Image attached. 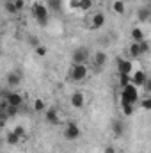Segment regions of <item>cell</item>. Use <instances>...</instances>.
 I'll return each instance as SVG.
<instances>
[{
	"mask_svg": "<svg viewBox=\"0 0 151 153\" xmlns=\"http://www.w3.org/2000/svg\"><path fill=\"white\" fill-rule=\"evenodd\" d=\"M139 89L141 87H137L133 82H130L126 87H123L121 89V105H124V103H130V105L139 103V100H141V91Z\"/></svg>",
	"mask_w": 151,
	"mask_h": 153,
	"instance_id": "obj_1",
	"label": "cell"
},
{
	"mask_svg": "<svg viewBox=\"0 0 151 153\" xmlns=\"http://www.w3.org/2000/svg\"><path fill=\"white\" fill-rule=\"evenodd\" d=\"M32 107H34V111H36V112H44V111H46V103H44V100H43V98H36Z\"/></svg>",
	"mask_w": 151,
	"mask_h": 153,
	"instance_id": "obj_21",
	"label": "cell"
},
{
	"mask_svg": "<svg viewBox=\"0 0 151 153\" xmlns=\"http://www.w3.org/2000/svg\"><path fill=\"white\" fill-rule=\"evenodd\" d=\"M4 96L7 98V102H9V105H13V107H21L23 105V96L18 93V91H7V93H4Z\"/></svg>",
	"mask_w": 151,
	"mask_h": 153,
	"instance_id": "obj_10",
	"label": "cell"
},
{
	"mask_svg": "<svg viewBox=\"0 0 151 153\" xmlns=\"http://www.w3.org/2000/svg\"><path fill=\"white\" fill-rule=\"evenodd\" d=\"M4 112H7V116H9V117H14V116L18 114V107L9 105V109H7V111H4Z\"/></svg>",
	"mask_w": 151,
	"mask_h": 153,
	"instance_id": "obj_29",
	"label": "cell"
},
{
	"mask_svg": "<svg viewBox=\"0 0 151 153\" xmlns=\"http://www.w3.org/2000/svg\"><path fill=\"white\" fill-rule=\"evenodd\" d=\"M87 76H89L87 64H71V68H70V78L73 82H84Z\"/></svg>",
	"mask_w": 151,
	"mask_h": 153,
	"instance_id": "obj_3",
	"label": "cell"
},
{
	"mask_svg": "<svg viewBox=\"0 0 151 153\" xmlns=\"http://www.w3.org/2000/svg\"><path fill=\"white\" fill-rule=\"evenodd\" d=\"M137 20L142 22V23H146V22H150L151 20V9L148 7V5H142V7L139 9V13H137Z\"/></svg>",
	"mask_w": 151,
	"mask_h": 153,
	"instance_id": "obj_14",
	"label": "cell"
},
{
	"mask_svg": "<svg viewBox=\"0 0 151 153\" xmlns=\"http://www.w3.org/2000/svg\"><path fill=\"white\" fill-rule=\"evenodd\" d=\"M139 105L144 109V111H151V96H144L139 100Z\"/></svg>",
	"mask_w": 151,
	"mask_h": 153,
	"instance_id": "obj_23",
	"label": "cell"
},
{
	"mask_svg": "<svg viewBox=\"0 0 151 153\" xmlns=\"http://www.w3.org/2000/svg\"><path fill=\"white\" fill-rule=\"evenodd\" d=\"M105 23H107V16H105L101 11H96V13L89 18V29H93V30H100Z\"/></svg>",
	"mask_w": 151,
	"mask_h": 153,
	"instance_id": "obj_6",
	"label": "cell"
},
{
	"mask_svg": "<svg viewBox=\"0 0 151 153\" xmlns=\"http://www.w3.org/2000/svg\"><path fill=\"white\" fill-rule=\"evenodd\" d=\"M29 45H30L32 48H38L41 43H39V39L36 38V36H30V38H29Z\"/></svg>",
	"mask_w": 151,
	"mask_h": 153,
	"instance_id": "obj_30",
	"label": "cell"
},
{
	"mask_svg": "<svg viewBox=\"0 0 151 153\" xmlns=\"http://www.w3.org/2000/svg\"><path fill=\"white\" fill-rule=\"evenodd\" d=\"M21 141H23V139H21L20 135H16V134H14L13 130H11V132H9L7 135H5V143H7L9 146H16V144H20Z\"/></svg>",
	"mask_w": 151,
	"mask_h": 153,
	"instance_id": "obj_16",
	"label": "cell"
},
{
	"mask_svg": "<svg viewBox=\"0 0 151 153\" xmlns=\"http://www.w3.org/2000/svg\"><path fill=\"white\" fill-rule=\"evenodd\" d=\"M20 82H21V76L18 75V73H11V75L7 76V84H9V87H18Z\"/></svg>",
	"mask_w": 151,
	"mask_h": 153,
	"instance_id": "obj_19",
	"label": "cell"
},
{
	"mask_svg": "<svg viewBox=\"0 0 151 153\" xmlns=\"http://www.w3.org/2000/svg\"><path fill=\"white\" fill-rule=\"evenodd\" d=\"M4 9H5L9 14H13V16H16V14L20 13V11L16 9V5H14V0H7V2L4 4Z\"/></svg>",
	"mask_w": 151,
	"mask_h": 153,
	"instance_id": "obj_20",
	"label": "cell"
},
{
	"mask_svg": "<svg viewBox=\"0 0 151 153\" xmlns=\"http://www.w3.org/2000/svg\"><path fill=\"white\" fill-rule=\"evenodd\" d=\"M94 5V0H80V13H87L91 11Z\"/></svg>",
	"mask_w": 151,
	"mask_h": 153,
	"instance_id": "obj_22",
	"label": "cell"
},
{
	"mask_svg": "<svg viewBox=\"0 0 151 153\" xmlns=\"http://www.w3.org/2000/svg\"><path fill=\"white\" fill-rule=\"evenodd\" d=\"M70 11H80V0H68Z\"/></svg>",
	"mask_w": 151,
	"mask_h": 153,
	"instance_id": "obj_27",
	"label": "cell"
},
{
	"mask_svg": "<svg viewBox=\"0 0 151 153\" xmlns=\"http://www.w3.org/2000/svg\"><path fill=\"white\" fill-rule=\"evenodd\" d=\"M121 109H123V114L126 116V117H130V116L133 114V111H135V105H130V103H124V105H121Z\"/></svg>",
	"mask_w": 151,
	"mask_h": 153,
	"instance_id": "obj_25",
	"label": "cell"
},
{
	"mask_svg": "<svg viewBox=\"0 0 151 153\" xmlns=\"http://www.w3.org/2000/svg\"><path fill=\"white\" fill-rule=\"evenodd\" d=\"M112 134L115 137H123V134H124V123L121 119H114L112 121Z\"/></svg>",
	"mask_w": 151,
	"mask_h": 153,
	"instance_id": "obj_15",
	"label": "cell"
},
{
	"mask_svg": "<svg viewBox=\"0 0 151 153\" xmlns=\"http://www.w3.org/2000/svg\"><path fill=\"white\" fill-rule=\"evenodd\" d=\"M117 73L119 75H133V62L128 59H117Z\"/></svg>",
	"mask_w": 151,
	"mask_h": 153,
	"instance_id": "obj_7",
	"label": "cell"
},
{
	"mask_svg": "<svg viewBox=\"0 0 151 153\" xmlns=\"http://www.w3.org/2000/svg\"><path fill=\"white\" fill-rule=\"evenodd\" d=\"M14 5L18 11H23L25 9V0H14Z\"/></svg>",
	"mask_w": 151,
	"mask_h": 153,
	"instance_id": "obj_31",
	"label": "cell"
},
{
	"mask_svg": "<svg viewBox=\"0 0 151 153\" xmlns=\"http://www.w3.org/2000/svg\"><path fill=\"white\" fill-rule=\"evenodd\" d=\"M70 103H71V107H73V109L80 111V109H84V107H85L87 98H85V94H84V93L76 91V93H73V94L70 96Z\"/></svg>",
	"mask_w": 151,
	"mask_h": 153,
	"instance_id": "obj_8",
	"label": "cell"
},
{
	"mask_svg": "<svg viewBox=\"0 0 151 153\" xmlns=\"http://www.w3.org/2000/svg\"><path fill=\"white\" fill-rule=\"evenodd\" d=\"M130 82H132V76L130 75H119V85H121V89L126 87Z\"/></svg>",
	"mask_w": 151,
	"mask_h": 153,
	"instance_id": "obj_26",
	"label": "cell"
},
{
	"mask_svg": "<svg viewBox=\"0 0 151 153\" xmlns=\"http://www.w3.org/2000/svg\"><path fill=\"white\" fill-rule=\"evenodd\" d=\"M112 11L115 14H124V11H126L124 2H123V0H114L112 2Z\"/></svg>",
	"mask_w": 151,
	"mask_h": 153,
	"instance_id": "obj_17",
	"label": "cell"
},
{
	"mask_svg": "<svg viewBox=\"0 0 151 153\" xmlns=\"http://www.w3.org/2000/svg\"><path fill=\"white\" fill-rule=\"evenodd\" d=\"M32 16L38 20L39 25H46L48 23V18H50V9L46 4H41V2H36L32 5Z\"/></svg>",
	"mask_w": 151,
	"mask_h": 153,
	"instance_id": "obj_2",
	"label": "cell"
},
{
	"mask_svg": "<svg viewBox=\"0 0 151 153\" xmlns=\"http://www.w3.org/2000/svg\"><path fill=\"white\" fill-rule=\"evenodd\" d=\"M148 78H150V76L146 75V71H144V70H137V71H133V75H132V82H133L137 87H141V89H142V87H144V84L148 82Z\"/></svg>",
	"mask_w": 151,
	"mask_h": 153,
	"instance_id": "obj_12",
	"label": "cell"
},
{
	"mask_svg": "<svg viewBox=\"0 0 151 153\" xmlns=\"http://www.w3.org/2000/svg\"><path fill=\"white\" fill-rule=\"evenodd\" d=\"M107 61H109V57H107V53H105L103 50H98V52L93 55V64H94L96 68H103V66L107 64Z\"/></svg>",
	"mask_w": 151,
	"mask_h": 153,
	"instance_id": "obj_13",
	"label": "cell"
},
{
	"mask_svg": "<svg viewBox=\"0 0 151 153\" xmlns=\"http://www.w3.org/2000/svg\"><path fill=\"white\" fill-rule=\"evenodd\" d=\"M80 134L82 132H80L76 123H68L66 128H64V139H68V141H76L80 137Z\"/></svg>",
	"mask_w": 151,
	"mask_h": 153,
	"instance_id": "obj_9",
	"label": "cell"
},
{
	"mask_svg": "<svg viewBox=\"0 0 151 153\" xmlns=\"http://www.w3.org/2000/svg\"><path fill=\"white\" fill-rule=\"evenodd\" d=\"M103 153H117V152H115V148H114V146H110V144H107V146L103 148Z\"/></svg>",
	"mask_w": 151,
	"mask_h": 153,
	"instance_id": "obj_33",
	"label": "cell"
},
{
	"mask_svg": "<svg viewBox=\"0 0 151 153\" xmlns=\"http://www.w3.org/2000/svg\"><path fill=\"white\" fill-rule=\"evenodd\" d=\"M34 52H36V55H39V57H44L48 50H46V46H44V45H39L38 48H34Z\"/></svg>",
	"mask_w": 151,
	"mask_h": 153,
	"instance_id": "obj_28",
	"label": "cell"
},
{
	"mask_svg": "<svg viewBox=\"0 0 151 153\" xmlns=\"http://www.w3.org/2000/svg\"><path fill=\"white\" fill-rule=\"evenodd\" d=\"M13 132H14L16 135H20L21 139H25V137H27V130H25V126H23V125H16V126L13 128Z\"/></svg>",
	"mask_w": 151,
	"mask_h": 153,
	"instance_id": "obj_24",
	"label": "cell"
},
{
	"mask_svg": "<svg viewBox=\"0 0 151 153\" xmlns=\"http://www.w3.org/2000/svg\"><path fill=\"white\" fill-rule=\"evenodd\" d=\"M132 39H133L135 43L146 41V38H144V32H142V29H141V27H135V29H132Z\"/></svg>",
	"mask_w": 151,
	"mask_h": 153,
	"instance_id": "obj_18",
	"label": "cell"
},
{
	"mask_svg": "<svg viewBox=\"0 0 151 153\" xmlns=\"http://www.w3.org/2000/svg\"><path fill=\"white\" fill-rule=\"evenodd\" d=\"M142 89H144V93H148V94L151 96V78H148V82L144 84V87H142Z\"/></svg>",
	"mask_w": 151,
	"mask_h": 153,
	"instance_id": "obj_32",
	"label": "cell"
},
{
	"mask_svg": "<svg viewBox=\"0 0 151 153\" xmlns=\"http://www.w3.org/2000/svg\"><path fill=\"white\" fill-rule=\"evenodd\" d=\"M89 61V50L84 46H78L71 53V64H87Z\"/></svg>",
	"mask_w": 151,
	"mask_h": 153,
	"instance_id": "obj_4",
	"label": "cell"
},
{
	"mask_svg": "<svg viewBox=\"0 0 151 153\" xmlns=\"http://www.w3.org/2000/svg\"><path fill=\"white\" fill-rule=\"evenodd\" d=\"M44 121L48 123V125H59L61 123V116H59V111L55 109V107H50V109H46L44 111Z\"/></svg>",
	"mask_w": 151,
	"mask_h": 153,
	"instance_id": "obj_11",
	"label": "cell"
},
{
	"mask_svg": "<svg viewBox=\"0 0 151 153\" xmlns=\"http://www.w3.org/2000/svg\"><path fill=\"white\" fill-rule=\"evenodd\" d=\"M148 50H150V43H148V41H141V43L132 41V45L128 46V52H130L132 57H141V55H144Z\"/></svg>",
	"mask_w": 151,
	"mask_h": 153,
	"instance_id": "obj_5",
	"label": "cell"
}]
</instances>
